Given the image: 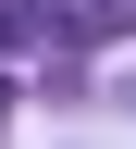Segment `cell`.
I'll return each instance as SVG.
<instances>
[{
    "instance_id": "6da1fadb",
    "label": "cell",
    "mask_w": 136,
    "mask_h": 149,
    "mask_svg": "<svg viewBox=\"0 0 136 149\" xmlns=\"http://www.w3.org/2000/svg\"><path fill=\"white\" fill-rule=\"evenodd\" d=\"M37 37H50V13L37 0H0V50H37Z\"/></svg>"
},
{
    "instance_id": "7a4b0ae2",
    "label": "cell",
    "mask_w": 136,
    "mask_h": 149,
    "mask_svg": "<svg viewBox=\"0 0 136 149\" xmlns=\"http://www.w3.org/2000/svg\"><path fill=\"white\" fill-rule=\"evenodd\" d=\"M74 25H87V37H124V25H136V0H87Z\"/></svg>"
},
{
    "instance_id": "3957f363",
    "label": "cell",
    "mask_w": 136,
    "mask_h": 149,
    "mask_svg": "<svg viewBox=\"0 0 136 149\" xmlns=\"http://www.w3.org/2000/svg\"><path fill=\"white\" fill-rule=\"evenodd\" d=\"M0 112H12V87H0Z\"/></svg>"
}]
</instances>
